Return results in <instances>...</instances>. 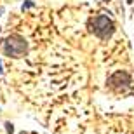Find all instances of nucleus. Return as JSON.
I'll return each instance as SVG.
<instances>
[{
  "mask_svg": "<svg viewBox=\"0 0 134 134\" xmlns=\"http://www.w3.org/2000/svg\"><path fill=\"white\" fill-rule=\"evenodd\" d=\"M92 31H94L101 40H108L115 31V25H113V21L110 19L108 16L99 14L98 18H94V21H92Z\"/></svg>",
  "mask_w": 134,
  "mask_h": 134,
  "instance_id": "1",
  "label": "nucleus"
},
{
  "mask_svg": "<svg viewBox=\"0 0 134 134\" xmlns=\"http://www.w3.org/2000/svg\"><path fill=\"white\" fill-rule=\"evenodd\" d=\"M4 51L7 56H12V58H19L23 52L26 51V42L19 37H10V38L5 40Z\"/></svg>",
  "mask_w": 134,
  "mask_h": 134,
  "instance_id": "2",
  "label": "nucleus"
},
{
  "mask_svg": "<svg viewBox=\"0 0 134 134\" xmlns=\"http://www.w3.org/2000/svg\"><path fill=\"white\" fill-rule=\"evenodd\" d=\"M5 127H7V132H9V134H14V127H12V124H10V122H7V124H5Z\"/></svg>",
  "mask_w": 134,
  "mask_h": 134,
  "instance_id": "3",
  "label": "nucleus"
},
{
  "mask_svg": "<svg viewBox=\"0 0 134 134\" xmlns=\"http://www.w3.org/2000/svg\"><path fill=\"white\" fill-rule=\"evenodd\" d=\"M0 75H2V61H0Z\"/></svg>",
  "mask_w": 134,
  "mask_h": 134,
  "instance_id": "4",
  "label": "nucleus"
},
{
  "mask_svg": "<svg viewBox=\"0 0 134 134\" xmlns=\"http://www.w3.org/2000/svg\"><path fill=\"white\" fill-rule=\"evenodd\" d=\"M132 2H134V0H127V4H132Z\"/></svg>",
  "mask_w": 134,
  "mask_h": 134,
  "instance_id": "5",
  "label": "nucleus"
},
{
  "mask_svg": "<svg viewBox=\"0 0 134 134\" xmlns=\"http://www.w3.org/2000/svg\"><path fill=\"white\" fill-rule=\"evenodd\" d=\"M106 2H108V0H106Z\"/></svg>",
  "mask_w": 134,
  "mask_h": 134,
  "instance_id": "6",
  "label": "nucleus"
}]
</instances>
